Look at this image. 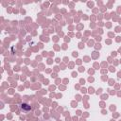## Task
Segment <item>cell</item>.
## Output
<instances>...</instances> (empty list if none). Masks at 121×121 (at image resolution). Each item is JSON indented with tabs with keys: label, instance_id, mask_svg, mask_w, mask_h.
<instances>
[{
	"label": "cell",
	"instance_id": "cell-1",
	"mask_svg": "<svg viewBox=\"0 0 121 121\" xmlns=\"http://www.w3.org/2000/svg\"><path fill=\"white\" fill-rule=\"evenodd\" d=\"M21 110L22 111H25V112H28V111H30L31 110V108H30V106L29 105H27V104H26V103H23V104H21Z\"/></svg>",
	"mask_w": 121,
	"mask_h": 121
}]
</instances>
